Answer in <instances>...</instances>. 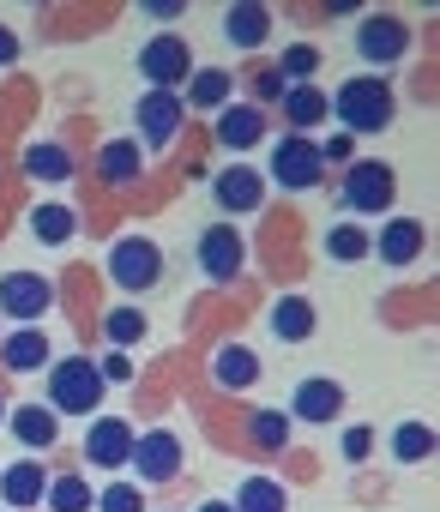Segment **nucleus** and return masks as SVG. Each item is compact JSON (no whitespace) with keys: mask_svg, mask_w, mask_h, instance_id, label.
<instances>
[{"mask_svg":"<svg viewBox=\"0 0 440 512\" xmlns=\"http://www.w3.org/2000/svg\"><path fill=\"white\" fill-rule=\"evenodd\" d=\"M314 145H320V163H344V169L356 163V139L350 133H332V139H314Z\"/></svg>","mask_w":440,"mask_h":512,"instance_id":"obj_36","label":"nucleus"},{"mask_svg":"<svg viewBox=\"0 0 440 512\" xmlns=\"http://www.w3.org/2000/svg\"><path fill=\"white\" fill-rule=\"evenodd\" d=\"M0 494H7V506H0V512H31L49 494V470L37 458H19V464L0 470Z\"/></svg>","mask_w":440,"mask_h":512,"instance_id":"obj_15","label":"nucleus"},{"mask_svg":"<svg viewBox=\"0 0 440 512\" xmlns=\"http://www.w3.org/2000/svg\"><path fill=\"white\" fill-rule=\"evenodd\" d=\"M368 241H374L368 253H380L386 266H410L416 253H422V223H416V217H392V223H386L380 235H368Z\"/></svg>","mask_w":440,"mask_h":512,"instance_id":"obj_20","label":"nucleus"},{"mask_svg":"<svg viewBox=\"0 0 440 512\" xmlns=\"http://www.w3.org/2000/svg\"><path fill=\"white\" fill-rule=\"evenodd\" d=\"M272 338H278V344L314 338V302H308V296H278V302H272Z\"/></svg>","mask_w":440,"mask_h":512,"instance_id":"obj_22","label":"nucleus"},{"mask_svg":"<svg viewBox=\"0 0 440 512\" xmlns=\"http://www.w3.org/2000/svg\"><path fill=\"white\" fill-rule=\"evenodd\" d=\"M211 199L224 205L230 217L260 211V205H266V175H260L254 163H230V169H217V175H211Z\"/></svg>","mask_w":440,"mask_h":512,"instance_id":"obj_11","label":"nucleus"},{"mask_svg":"<svg viewBox=\"0 0 440 512\" xmlns=\"http://www.w3.org/2000/svg\"><path fill=\"white\" fill-rule=\"evenodd\" d=\"M145 13H151V19H175V13H181V0H145Z\"/></svg>","mask_w":440,"mask_h":512,"instance_id":"obj_41","label":"nucleus"},{"mask_svg":"<svg viewBox=\"0 0 440 512\" xmlns=\"http://www.w3.org/2000/svg\"><path fill=\"white\" fill-rule=\"evenodd\" d=\"M13 434H19L31 452H43V446L61 440V416H55L49 404H19V410H13Z\"/></svg>","mask_w":440,"mask_h":512,"instance_id":"obj_26","label":"nucleus"},{"mask_svg":"<svg viewBox=\"0 0 440 512\" xmlns=\"http://www.w3.org/2000/svg\"><path fill=\"white\" fill-rule=\"evenodd\" d=\"M85 458H91L97 470H121V464L133 458V422H121V416H91V428H85Z\"/></svg>","mask_w":440,"mask_h":512,"instance_id":"obj_13","label":"nucleus"},{"mask_svg":"<svg viewBox=\"0 0 440 512\" xmlns=\"http://www.w3.org/2000/svg\"><path fill=\"white\" fill-rule=\"evenodd\" d=\"M254 91H260V97H254V109H266V103H284V91H290V85H284L278 73H260V85H254Z\"/></svg>","mask_w":440,"mask_h":512,"instance_id":"obj_38","label":"nucleus"},{"mask_svg":"<svg viewBox=\"0 0 440 512\" xmlns=\"http://www.w3.org/2000/svg\"><path fill=\"white\" fill-rule=\"evenodd\" d=\"M284 85H314V73H320V49L314 43H296V49H284L278 55V67H272Z\"/></svg>","mask_w":440,"mask_h":512,"instance_id":"obj_29","label":"nucleus"},{"mask_svg":"<svg viewBox=\"0 0 440 512\" xmlns=\"http://www.w3.org/2000/svg\"><path fill=\"white\" fill-rule=\"evenodd\" d=\"M211 380L224 392H248V386H260V356L248 344H224L211 356Z\"/></svg>","mask_w":440,"mask_h":512,"instance_id":"obj_21","label":"nucleus"},{"mask_svg":"<svg viewBox=\"0 0 440 512\" xmlns=\"http://www.w3.org/2000/svg\"><path fill=\"white\" fill-rule=\"evenodd\" d=\"M284 115H290V133L308 139L332 109H326V91H320V85H290V91H284Z\"/></svg>","mask_w":440,"mask_h":512,"instance_id":"obj_23","label":"nucleus"},{"mask_svg":"<svg viewBox=\"0 0 440 512\" xmlns=\"http://www.w3.org/2000/svg\"><path fill=\"white\" fill-rule=\"evenodd\" d=\"M368 446H374V428H350V434H344V458H350V464H362Z\"/></svg>","mask_w":440,"mask_h":512,"instance_id":"obj_39","label":"nucleus"},{"mask_svg":"<svg viewBox=\"0 0 440 512\" xmlns=\"http://www.w3.org/2000/svg\"><path fill=\"white\" fill-rule=\"evenodd\" d=\"M103 338H109V350H133L145 338V314L139 308H109L103 314Z\"/></svg>","mask_w":440,"mask_h":512,"instance_id":"obj_30","label":"nucleus"},{"mask_svg":"<svg viewBox=\"0 0 440 512\" xmlns=\"http://www.w3.org/2000/svg\"><path fill=\"white\" fill-rule=\"evenodd\" d=\"M248 434H254L260 452H284V446H290V416H284V410H254Z\"/></svg>","mask_w":440,"mask_h":512,"instance_id":"obj_31","label":"nucleus"},{"mask_svg":"<svg viewBox=\"0 0 440 512\" xmlns=\"http://www.w3.org/2000/svg\"><path fill=\"white\" fill-rule=\"evenodd\" d=\"M49 308H55V284L43 272H7V278H0V314H7V320L37 326Z\"/></svg>","mask_w":440,"mask_h":512,"instance_id":"obj_10","label":"nucleus"},{"mask_svg":"<svg viewBox=\"0 0 440 512\" xmlns=\"http://www.w3.org/2000/svg\"><path fill=\"white\" fill-rule=\"evenodd\" d=\"M199 512H230V500H205V506H199Z\"/></svg>","mask_w":440,"mask_h":512,"instance_id":"obj_42","label":"nucleus"},{"mask_svg":"<svg viewBox=\"0 0 440 512\" xmlns=\"http://www.w3.org/2000/svg\"><path fill=\"white\" fill-rule=\"evenodd\" d=\"M326 253L338 266H350V260H368V235L356 229V223H332L326 229Z\"/></svg>","mask_w":440,"mask_h":512,"instance_id":"obj_34","label":"nucleus"},{"mask_svg":"<svg viewBox=\"0 0 440 512\" xmlns=\"http://www.w3.org/2000/svg\"><path fill=\"white\" fill-rule=\"evenodd\" d=\"M428 452H434V428H428V422H404V428L392 434V458H398V464H422Z\"/></svg>","mask_w":440,"mask_h":512,"instance_id":"obj_32","label":"nucleus"},{"mask_svg":"<svg viewBox=\"0 0 440 512\" xmlns=\"http://www.w3.org/2000/svg\"><path fill=\"white\" fill-rule=\"evenodd\" d=\"M181 121H187V109H181V97L175 91H145L139 103H133V145L139 151H169L175 139H181Z\"/></svg>","mask_w":440,"mask_h":512,"instance_id":"obj_5","label":"nucleus"},{"mask_svg":"<svg viewBox=\"0 0 440 512\" xmlns=\"http://www.w3.org/2000/svg\"><path fill=\"white\" fill-rule=\"evenodd\" d=\"M0 422H7V404H0Z\"/></svg>","mask_w":440,"mask_h":512,"instance_id":"obj_43","label":"nucleus"},{"mask_svg":"<svg viewBox=\"0 0 440 512\" xmlns=\"http://www.w3.org/2000/svg\"><path fill=\"white\" fill-rule=\"evenodd\" d=\"M230 91H236V79H230L224 67H193L187 85H181V109H193V115H217V109L230 103Z\"/></svg>","mask_w":440,"mask_h":512,"instance_id":"obj_16","label":"nucleus"},{"mask_svg":"<svg viewBox=\"0 0 440 512\" xmlns=\"http://www.w3.org/2000/svg\"><path fill=\"white\" fill-rule=\"evenodd\" d=\"M139 169H145V151H139L133 139H109V145L97 151V175H103L109 187H127V181H139Z\"/></svg>","mask_w":440,"mask_h":512,"instance_id":"obj_25","label":"nucleus"},{"mask_svg":"<svg viewBox=\"0 0 440 512\" xmlns=\"http://www.w3.org/2000/svg\"><path fill=\"white\" fill-rule=\"evenodd\" d=\"M55 512H91V488H85V476H49V494H43Z\"/></svg>","mask_w":440,"mask_h":512,"instance_id":"obj_33","label":"nucleus"},{"mask_svg":"<svg viewBox=\"0 0 440 512\" xmlns=\"http://www.w3.org/2000/svg\"><path fill=\"white\" fill-rule=\"evenodd\" d=\"M13 61H19V37L0 25V67H13Z\"/></svg>","mask_w":440,"mask_h":512,"instance_id":"obj_40","label":"nucleus"},{"mask_svg":"<svg viewBox=\"0 0 440 512\" xmlns=\"http://www.w3.org/2000/svg\"><path fill=\"white\" fill-rule=\"evenodd\" d=\"M25 175L61 187V181H73V151L55 145V139H37V145H25Z\"/></svg>","mask_w":440,"mask_h":512,"instance_id":"obj_24","label":"nucleus"},{"mask_svg":"<svg viewBox=\"0 0 440 512\" xmlns=\"http://www.w3.org/2000/svg\"><path fill=\"white\" fill-rule=\"evenodd\" d=\"M31 235H37L43 247H67V241L79 235V211L49 199V205H37V211H31Z\"/></svg>","mask_w":440,"mask_h":512,"instance_id":"obj_27","label":"nucleus"},{"mask_svg":"<svg viewBox=\"0 0 440 512\" xmlns=\"http://www.w3.org/2000/svg\"><path fill=\"white\" fill-rule=\"evenodd\" d=\"M290 416H302V422H338V416H344V386L326 380V374L302 380L296 398H290Z\"/></svg>","mask_w":440,"mask_h":512,"instance_id":"obj_17","label":"nucleus"},{"mask_svg":"<svg viewBox=\"0 0 440 512\" xmlns=\"http://www.w3.org/2000/svg\"><path fill=\"white\" fill-rule=\"evenodd\" d=\"M326 109L338 115V133H386L392 127V115H398V97H392V85L386 79H374V73H362V79H344L332 97H326Z\"/></svg>","mask_w":440,"mask_h":512,"instance_id":"obj_1","label":"nucleus"},{"mask_svg":"<svg viewBox=\"0 0 440 512\" xmlns=\"http://www.w3.org/2000/svg\"><path fill=\"white\" fill-rule=\"evenodd\" d=\"M392 193H398V175H392V163H380V157H356V163L344 169V181H338V199H344L350 211H386Z\"/></svg>","mask_w":440,"mask_h":512,"instance_id":"obj_6","label":"nucleus"},{"mask_svg":"<svg viewBox=\"0 0 440 512\" xmlns=\"http://www.w3.org/2000/svg\"><path fill=\"white\" fill-rule=\"evenodd\" d=\"M127 464H133L139 482H157V488H163V482L181 476V440L163 434V428H157V434H133V458H127Z\"/></svg>","mask_w":440,"mask_h":512,"instance_id":"obj_12","label":"nucleus"},{"mask_svg":"<svg viewBox=\"0 0 440 512\" xmlns=\"http://www.w3.org/2000/svg\"><path fill=\"white\" fill-rule=\"evenodd\" d=\"M187 73H193V55H187L181 37L139 43V79H145V91H175V85H187Z\"/></svg>","mask_w":440,"mask_h":512,"instance_id":"obj_9","label":"nucleus"},{"mask_svg":"<svg viewBox=\"0 0 440 512\" xmlns=\"http://www.w3.org/2000/svg\"><path fill=\"white\" fill-rule=\"evenodd\" d=\"M356 55H362L368 67H398V61L410 55V25H404L398 13H368V19L356 25Z\"/></svg>","mask_w":440,"mask_h":512,"instance_id":"obj_8","label":"nucleus"},{"mask_svg":"<svg viewBox=\"0 0 440 512\" xmlns=\"http://www.w3.org/2000/svg\"><path fill=\"white\" fill-rule=\"evenodd\" d=\"M91 506L97 512H145V494H139V482H109Z\"/></svg>","mask_w":440,"mask_h":512,"instance_id":"obj_35","label":"nucleus"},{"mask_svg":"<svg viewBox=\"0 0 440 512\" xmlns=\"http://www.w3.org/2000/svg\"><path fill=\"white\" fill-rule=\"evenodd\" d=\"M230 512H284V482H272V476H248V482L236 488Z\"/></svg>","mask_w":440,"mask_h":512,"instance_id":"obj_28","label":"nucleus"},{"mask_svg":"<svg viewBox=\"0 0 440 512\" xmlns=\"http://www.w3.org/2000/svg\"><path fill=\"white\" fill-rule=\"evenodd\" d=\"M49 362H55V350H49V332H37V326H19L13 338H0V368L7 374H37Z\"/></svg>","mask_w":440,"mask_h":512,"instance_id":"obj_18","label":"nucleus"},{"mask_svg":"<svg viewBox=\"0 0 440 512\" xmlns=\"http://www.w3.org/2000/svg\"><path fill=\"white\" fill-rule=\"evenodd\" d=\"M193 260H199V272H205L211 284H236L248 247H242V235H236L230 223H211V229H199V241H193Z\"/></svg>","mask_w":440,"mask_h":512,"instance_id":"obj_7","label":"nucleus"},{"mask_svg":"<svg viewBox=\"0 0 440 512\" xmlns=\"http://www.w3.org/2000/svg\"><path fill=\"white\" fill-rule=\"evenodd\" d=\"M157 278H163V247L151 241V235H121L115 247H109V284L115 290H127V296H145V290H157Z\"/></svg>","mask_w":440,"mask_h":512,"instance_id":"obj_3","label":"nucleus"},{"mask_svg":"<svg viewBox=\"0 0 440 512\" xmlns=\"http://www.w3.org/2000/svg\"><path fill=\"white\" fill-rule=\"evenodd\" d=\"M97 374H103V386H109V380H115V386H127V380H133V362H127L121 350H109V356L97 362Z\"/></svg>","mask_w":440,"mask_h":512,"instance_id":"obj_37","label":"nucleus"},{"mask_svg":"<svg viewBox=\"0 0 440 512\" xmlns=\"http://www.w3.org/2000/svg\"><path fill=\"white\" fill-rule=\"evenodd\" d=\"M266 181H278L284 193H314V187L326 181L320 145H314V139H302V133H284V139L272 145V169H266Z\"/></svg>","mask_w":440,"mask_h":512,"instance_id":"obj_4","label":"nucleus"},{"mask_svg":"<svg viewBox=\"0 0 440 512\" xmlns=\"http://www.w3.org/2000/svg\"><path fill=\"white\" fill-rule=\"evenodd\" d=\"M97 404H103V374L91 356L49 362V410L55 416H97Z\"/></svg>","mask_w":440,"mask_h":512,"instance_id":"obj_2","label":"nucleus"},{"mask_svg":"<svg viewBox=\"0 0 440 512\" xmlns=\"http://www.w3.org/2000/svg\"><path fill=\"white\" fill-rule=\"evenodd\" d=\"M272 37V7H260V0H236V7L224 13V43L230 49H260Z\"/></svg>","mask_w":440,"mask_h":512,"instance_id":"obj_19","label":"nucleus"},{"mask_svg":"<svg viewBox=\"0 0 440 512\" xmlns=\"http://www.w3.org/2000/svg\"><path fill=\"white\" fill-rule=\"evenodd\" d=\"M211 139L224 145L230 157H242L248 145H260V139H266V109H254V103H224V109H217Z\"/></svg>","mask_w":440,"mask_h":512,"instance_id":"obj_14","label":"nucleus"}]
</instances>
